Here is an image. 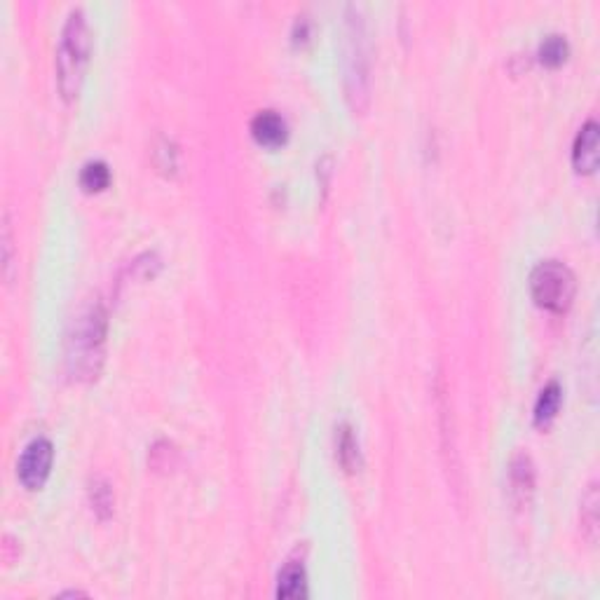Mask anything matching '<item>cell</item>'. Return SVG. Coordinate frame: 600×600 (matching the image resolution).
Returning a JSON list of instances; mask_svg holds the SVG:
<instances>
[{
	"instance_id": "1",
	"label": "cell",
	"mask_w": 600,
	"mask_h": 600,
	"mask_svg": "<svg viewBox=\"0 0 600 600\" xmlns=\"http://www.w3.org/2000/svg\"><path fill=\"white\" fill-rule=\"evenodd\" d=\"M109 317L101 303H89L70 321L66 333V371L73 380H97L106 357Z\"/></svg>"
},
{
	"instance_id": "2",
	"label": "cell",
	"mask_w": 600,
	"mask_h": 600,
	"mask_svg": "<svg viewBox=\"0 0 600 600\" xmlns=\"http://www.w3.org/2000/svg\"><path fill=\"white\" fill-rule=\"evenodd\" d=\"M89 24L82 7L70 10L61 28L59 47H57V85L64 101H73L80 94L87 61H89Z\"/></svg>"
},
{
	"instance_id": "3",
	"label": "cell",
	"mask_w": 600,
	"mask_h": 600,
	"mask_svg": "<svg viewBox=\"0 0 600 600\" xmlns=\"http://www.w3.org/2000/svg\"><path fill=\"white\" fill-rule=\"evenodd\" d=\"M345 19V97L362 113L371 101V47L362 10L347 5Z\"/></svg>"
},
{
	"instance_id": "4",
	"label": "cell",
	"mask_w": 600,
	"mask_h": 600,
	"mask_svg": "<svg viewBox=\"0 0 600 600\" xmlns=\"http://www.w3.org/2000/svg\"><path fill=\"white\" fill-rule=\"evenodd\" d=\"M531 291L540 308L561 314L573 305L577 281L561 260H542L531 275Z\"/></svg>"
},
{
	"instance_id": "5",
	"label": "cell",
	"mask_w": 600,
	"mask_h": 600,
	"mask_svg": "<svg viewBox=\"0 0 600 600\" xmlns=\"http://www.w3.org/2000/svg\"><path fill=\"white\" fill-rule=\"evenodd\" d=\"M55 460V446L45 437L33 438L31 444L22 450V458L16 462V476L28 490H38L47 481L49 469Z\"/></svg>"
},
{
	"instance_id": "6",
	"label": "cell",
	"mask_w": 600,
	"mask_h": 600,
	"mask_svg": "<svg viewBox=\"0 0 600 600\" xmlns=\"http://www.w3.org/2000/svg\"><path fill=\"white\" fill-rule=\"evenodd\" d=\"M509 492L519 509L531 504L535 492V465L528 453H516L509 462Z\"/></svg>"
},
{
	"instance_id": "7",
	"label": "cell",
	"mask_w": 600,
	"mask_h": 600,
	"mask_svg": "<svg viewBox=\"0 0 600 600\" xmlns=\"http://www.w3.org/2000/svg\"><path fill=\"white\" fill-rule=\"evenodd\" d=\"M600 127L595 120H589L577 132L573 146V164L579 174H594L600 160Z\"/></svg>"
},
{
	"instance_id": "8",
	"label": "cell",
	"mask_w": 600,
	"mask_h": 600,
	"mask_svg": "<svg viewBox=\"0 0 600 600\" xmlns=\"http://www.w3.org/2000/svg\"><path fill=\"white\" fill-rule=\"evenodd\" d=\"M251 136L258 141L260 146H281L289 136L287 120L281 118L279 113H275V111H260V113L251 120Z\"/></svg>"
},
{
	"instance_id": "9",
	"label": "cell",
	"mask_w": 600,
	"mask_h": 600,
	"mask_svg": "<svg viewBox=\"0 0 600 600\" xmlns=\"http://www.w3.org/2000/svg\"><path fill=\"white\" fill-rule=\"evenodd\" d=\"M277 595L284 600H298L308 595V574L303 563L289 561L277 579Z\"/></svg>"
},
{
	"instance_id": "10",
	"label": "cell",
	"mask_w": 600,
	"mask_h": 600,
	"mask_svg": "<svg viewBox=\"0 0 600 600\" xmlns=\"http://www.w3.org/2000/svg\"><path fill=\"white\" fill-rule=\"evenodd\" d=\"M335 432H338L335 434V455H338V462L342 465V469L357 471L359 465H362L357 434H354L352 425H347V422H342Z\"/></svg>"
},
{
	"instance_id": "11",
	"label": "cell",
	"mask_w": 600,
	"mask_h": 600,
	"mask_svg": "<svg viewBox=\"0 0 600 600\" xmlns=\"http://www.w3.org/2000/svg\"><path fill=\"white\" fill-rule=\"evenodd\" d=\"M561 399H563V390L556 380H552L549 384H544V390L540 392V396H537V404H535V425L546 427V425H549V422L556 417L558 408H561Z\"/></svg>"
},
{
	"instance_id": "12",
	"label": "cell",
	"mask_w": 600,
	"mask_h": 600,
	"mask_svg": "<svg viewBox=\"0 0 600 600\" xmlns=\"http://www.w3.org/2000/svg\"><path fill=\"white\" fill-rule=\"evenodd\" d=\"M582 531L586 540L595 542L598 537V483H591L582 498Z\"/></svg>"
},
{
	"instance_id": "13",
	"label": "cell",
	"mask_w": 600,
	"mask_h": 600,
	"mask_svg": "<svg viewBox=\"0 0 600 600\" xmlns=\"http://www.w3.org/2000/svg\"><path fill=\"white\" fill-rule=\"evenodd\" d=\"M568 52H570L568 40H565V36H558V33L546 36L540 45L542 64L552 66V68H556V66H561L563 61L568 59Z\"/></svg>"
},
{
	"instance_id": "14",
	"label": "cell",
	"mask_w": 600,
	"mask_h": 600,
	"mask_svg": "<svg viewBox=\"0 0 600 600\" xmlns=\"http://www.w3.org/2000/svg\"><path fill=\"white\" fill-rule=\"evenodd\" d=\"M111 184V169L106 163H87L80 172V185L87 193H99V190L109 188Z\"/></svg>"
},
{
	"instance_id": "15",
	"label": "cell",
	"mask_w": 600,
	"mask_h": 600,
	"mask_svg": "<svg viewBox=\"0 0 600 600\" xmlns=\"http://www.w3.org/2000/svg\"><path fill=\"white\" fill-rule=\"evenodd\" d=\"M89 500H92V509L101 519H109L113 514V490H111L109 481L103 479H94L89 486Z\"/></svg>"
},
{
	"instance_id": "16",
	"label": "cell",
	"mask_w": 600,
	"mask_h": 600,
	"mask_svg": "<svg viewBox=\"0 0 600 600\" xmlns=\"http://www.w3.org/2000/svg\"><path fill=\"white\" fill-rule=\"evenodd\" d=\"M3 268H5V277L10 279V268H12V230L7 214L3 218Z\"/></svg>"
}]
</instances>
